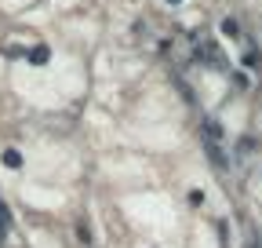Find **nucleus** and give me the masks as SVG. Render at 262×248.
Masks as SVG:
<instances>
[{
	"instance_id": "obj_2",
	"label": "nucleus",
	"mask_w": 262,
	"mask_h": 248,
	"mask_svg": "<svg viewBox=\"0 0 262 248\" xmlns=\"http://www.w3.org/2000/svg\"><path fill=\"white\" fill-rule=\"evenodd\" d=\"M30 62H33V66H44V62H48V48H33L30 51Z\"/></svg>"
},
{
	"instance_id": "obj_3",
	"label": "nucleus",
	"mask_w": 262,
	"mask_h": 248,
	"mask_svg": "<svg viewBox=\"0 0 262 248\" xmlns=\"http://www.w3.org/2000/svg\"><path fill=\"white\" fill-rule=\"evenodd\" d=\"M4 164H11V168H18V164H22V157H18L15 150H7V153H4Z\"/></svg>"
},
{
	"instance_id": "obj_4",
	"label": "nucleus",
	"mask_w": 262,
	"mask_h": 248,
	"mask_svg": "<svg viewBox=\"0 0 262 248\" xmlns=\"http://www.w3.org/2000/svg\"><path fill=\"white\" fill-rule=\"evenodd\" d=\"M167 4H182V0H167Z\"/></svg>"
},
{
	"instance_id": "obj_1",
	"label": "nucleus",
	"mask_w": 262,
	"mask_h": 248,
	"mask_svg": "<svg viewBox=\"0 0 262 248\" xmlns=\"http://www.w3.org/2000/svg\"><path fill=\"white\" fill-rule=\"evenodd\" d=\"M219 30H222V33H226V36H229V40H237V36H240V26H237V22H233V18H222V26H219Z\"/></svg>"
}]
</instances>
